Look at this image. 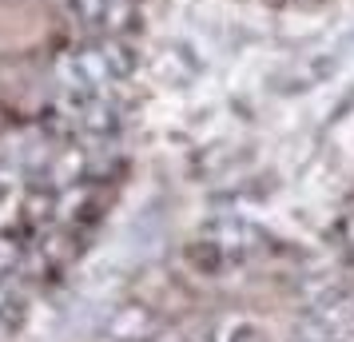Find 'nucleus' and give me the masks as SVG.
<instances>
[{
    "mask_svg": "<svg viewBox=\"0 0 354 342\" xmlns=\"http://www.w3.org/2000/svg\"><path fill=\"white\" fill-rule=\"evenodd\" d=\"M346 239H351V243H354V215H351V219H346Z\"/></svg>",
    "mask_w": 354,
    "mask_h": 342,
    "instance_id": "f257e3e1",
    "label": "nucleus"
}]
</instances>
